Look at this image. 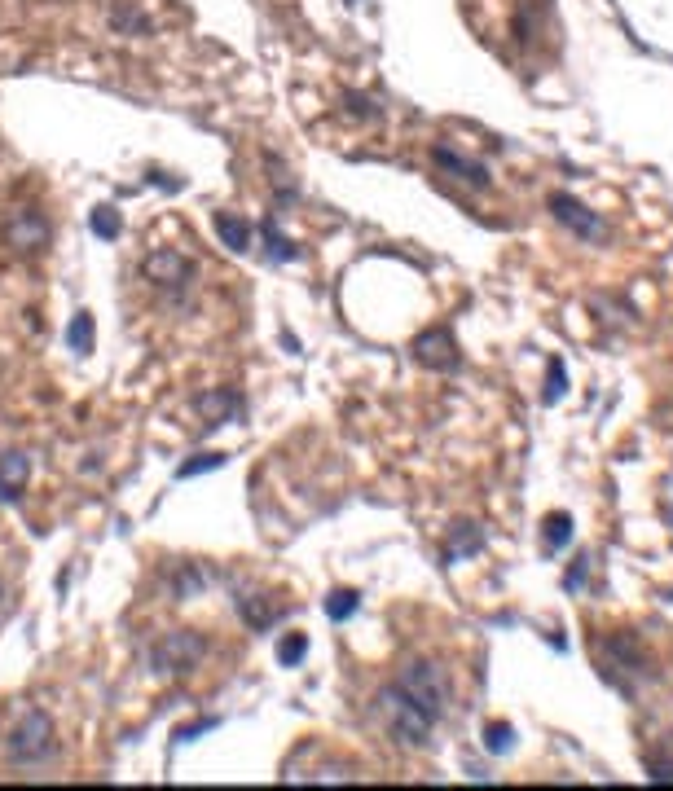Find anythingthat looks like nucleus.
Here are the masks:
<instances>
[{"label": "nucleus", "instance_id": "obj_10", "mask_svg": "<svg viewBox=\"0 0 673 791\" xmlns=\"http://www.w3.org/2000/svg\"><path fill=\"white\" fill-rule=\"evenodd\" d=\"M44 238H49V225H44L40 211H18V216L9 220V242H14V247H40Z\"/></svg>", "mask_w": 673, "mask_h": 791}, {"label": "nucleus", "instance_id": "obj_14", "mask_svg": "<svg viewBox=\"0 0 673 791\" xmlns=\"http://www.w3.org/2000/svg\"><path fill=\"white\" fill-rule=\"evenodd\" d=\"M66 348H71V352H88V348H93V317H88V313H75L71 330H66Z\"/></svg>", "mask_w": 673, "mask_h": 791}, {"label": "nucleus", "instance_id": "obj_1", "mask_svg": "<svg viewBox=\"0 0 673 791\" xmlns=\"http://www.w3.org/2000/svg\"><path fill=\"white\" fill-rule=\"evenodd\" d=\"M374 712H379L383 730L392 734V743H401V748H427V739H432V730L440 721L427 712L423 704H414L410 695H405L396 682H388L379 690V699H374Z\"/></svg>", "mask_w": 673, "mask_h": 791}, {"label": "nucleus", "instance_id": "obj_20", "mask_svg": "<svg viewBox=\"0 0 673 791\" xmlns=\"http://www.w3.org/2000/svg\"><path fill=\"white\" fill-rule=\"evenodd\" d=\"M216 466H225V458H220V453H212V458H198V462H185L176 475L190 479V475H198V471H216Z\"/></svg>", "mask_w": 673, "mask_h": 791}, {"label": "nucleus", "instance_id": "obj_6", "mask_svg": "<svg viewBox=\"0 0 673 791\" xmlns=\"http://www.w3.org/2000/svg\"><path fill=\"white\" fill-rule=\"evenodd\" d=\"M141 273H146L154 286H172V291H181V286L194 277V264L181 260L176 251H154L150 260L141 264Z\"/></svg>", "mask_w": 673, "mask_h": 791}, {"label": "nucleus", "instance_id": "obj_3", "mask_svg": "<svg viewBox=\"0 0 673 791\" xmlns=\"http://www.w3.org/2000/svg\"><path fill=\"white\" fill-rule=\"evenodd\" d=\"M396 686H401L405 695L414 699V704H423L436 721L445 717V708H449V682H445V673H440V664H432V660H410L401 673H396Z\"/></svg>", "mask_w": 673, "mask_h": 791}, {"label": "nucleus", "instance_id": "obj_7", "mask_svg": "<svg viewBox=\"0 0 673 791\" xmlns=\"http://www.w3.org/2000/svg\"><path fill=\"white\" fill-rule=\"evenodd\" d=\"M27 475H31V458H27V453H18V449L0 453V501H5V506L22 497Z\"/></svg>", "mask_w": 673, "mask_h": 791}, {"label": "nucleus", "instance_id": "obj_23", "mask_svg": "<svg viewBox=\"0 0 673 791\" xmlns=\"http://www.w3.org/2000/svg\"><path fill=\"white\" fill-rule=\"evenodd\" d=\"M0 607H5V589H0Z\"/></svg>", "mask_w": 673, "mask_h": 791}, {"label": "nucleus", "instance_id": "obj_8", "mask_svg": "<svg viewBox=\"0 0 673 791\" xmlns=\"http://www.w3.org/2000/svg\"><path fill=\"white\" fill-rule=\"evenodd\" d=\"M414 352H418V361H423V365H436V370H454V365H458L454 339H449L445 330H427L423 339L414 343Z\"/></svg>", "mask_w": 673, "mask_h": 791}, {"label": "nucleus", "instance_id": "obj_19", "mask_svg": "<svg viewBox=\"0 0 673 791\" xmlns=\"http://www.w3.org/2000/svg\"><path fill=\"white\" fill-rule=\"evenodd\" d=\"M511 739H515L511 726H502V721H498V726H489V752H493V756L511 752Z\"/></svg>", "mask_w": 673, "mask_h": 791}, {"label": "nucleus", "instance_id": "obj_2", "mask_svg": "<svg viewBox=\"0 0 673 791\" xmlns=\"http://www.w3.org/2000/svg\"><path fill=\"white\" fill-rule=\"evenodd\" d=\"M9 765H44L53 756V721L40 708H18L14 726L5 730Z\"/></svg>", "mask_w": 673, "mask_h": 791}, {"label": "nucleus", "instance_id": "obj_21", "mask_svg": "<svg viewBox=\"0 0 673 791\" xmlns=\"http://www.w3.org/2000/svg\"><path fill=\"white\" fill-rule=\"evenodd\" d=\"M471 550H480V537H476V532H462L458 528V545L449 550V559H454V554H471Z\"/></svg>", "mask_w": 673, "mask_h": 791}, {"label": "nucleus", "instance_id": "obj_22", "mask_svg": "<svg viewBox=\"0 0 673 791\" xmlns=\"http://www.w3.org/2000/svg\"><path fill=\"white\" fill-rule=\"evenodd\" d=\"M564 396V361H555V383L546 387V400H559Z\"/></svg>", "mask_w": 673, "mask_h": 791}, {"label": "nucleus", "instance_id": "obj_12", "mask_svg": "<svg viewBox=\"0 0 673 791\" xmlns=\"http://www.w3.org/2000/svg\"><path fill=\"white\" fill-rule=\"evenodd\" d=\"M216 229H220V238H225V247L229 251H247L251 247V229H247V220H229L225 211L216 216Z\"/></svg>", "mask_w": 673, "mask_h": 791}, {"label": "nucleus", "instance_id": "obj_5", "mask_svg": "<svg viewBox=\"0 0 673 791\" xmlns=\"http://www.w3.org/2000/svg\"><path fill=\"white\" fill-rule=\"evenodd\" d=\"M550 211H555L559 225H568L577 238H590L594 242V238H603V233H608V225H603V220L594 216L590 207H581L572 194H555V198H550Z\"/></svg>", "mask_w": 673, "mask_h": 791}, {"label": "nucleus", "instance_id": "obj_18", "mask_svg": "<svg viewBox=\"0 0 673 791\" xmlns=\"http://www.w3.org/2000/svg\"><path fill=\"white\" fill-rule=\"evenodd\" d=\"M264 238H269V255H273V260H300V251H295L286 238H278L273 225H264Z\"/></svg>", "mask_w": 673, "mask_h": 791}, {"label": "nucleus", "instance_id": "obj_16", "mask_svg": "<svg viewBox=\"0 0 673 791\" xmlns=\"http://www.w3.org/2000/svg\"><path fill=\"white\" fill-rule=\"evenodd\" d=\"M304 651H308L304 633H291V638H282V642H278V664H282V668H291L295 660H304Z\"/></svg>", "mask_w": 673, "mask_h": 791}, {"label": "nucleus", "instance_id": "obj_13", "mask_svg": "<svg viewBox=\"0 0 673 791\" xmlns=\"http://www.w3.org/2000/svg\"><path fill=\"white\" fill-rule=\"evenodd\" d=\"M568 541H572V515H564V510H559V515L546 519V550L559 554Z\"/></svg>", "mask_w": 673, "mask_h": 791}, {"label": "nucleus", "instance_id": "obj_17", "mask_svg": "<svg viewBox=\"0 0 673 791\" xmlns=\"http://www.w3.org/2000/svg\"><path fill=\"white\" fill-rule=\"evenodd\" d=\"M93 233H97V238H115V233H119V216H115V211L97 207L93 211Z\"/></svg>", "mask_w": 673, "mask_h": 791}, {"label": "nucleus", "instance_id": "obj_15", "mask_svg": "<svg viewBox=\"0 0 673 791\" xmlns=\"http://www.w3.org/2000/svg\"><path fill=\"white\" fill-rule=\"evenodd\" d=\"M352 611H357V594H352V589H335V594L326 598V616L330 620H348Z\"/></svg>", "mask_w": 673, "mask_h": 791}, {"label": "nucleus", "instance_id": "obj_11", "mask_svg": "<svg viewBox=\"0 0 673 791\" xmlns=\"http://www.w3.org/2000/svg\"><path fill=\"white\" fill-rule=\"evenodd\" d=\"M198 409L212 418V427H220V422H229L238 414V396L234 392H207L203 400H198Z\"/></svg>", "mask_w": 673, "mask_h": 791}, {"label": "nucleus", "instance_id": "obj_4", "mask_svg": "<svg viewBox=\"0 0 673 791\" xmlns=\"http://www.w3.org/2000/svg\"><path fill=\"white\" fill-rule=\"evenodd\" d=\"M203 660V638L198 633H168L154 646V673H190Z\"/></svg>", "mask_w": 673, "mask_h": 791}, {"label": "nucleus", "instance_id": "obj_9", "mask_svg": "<svg viewBox=\"0 0 673 791\" xmlns=\"http://www.w3.org/2000/svg\"><path fill=\"white\" fill-rule=\"evenodd\" d=\"M436 167L440 172H449V176H458V181H467V185H489V172H484L480 163H471V159H462L458 150H445V146H436Z\"/></svg>", "mask_w": 673, "mask_h": 791}]
</instances>
